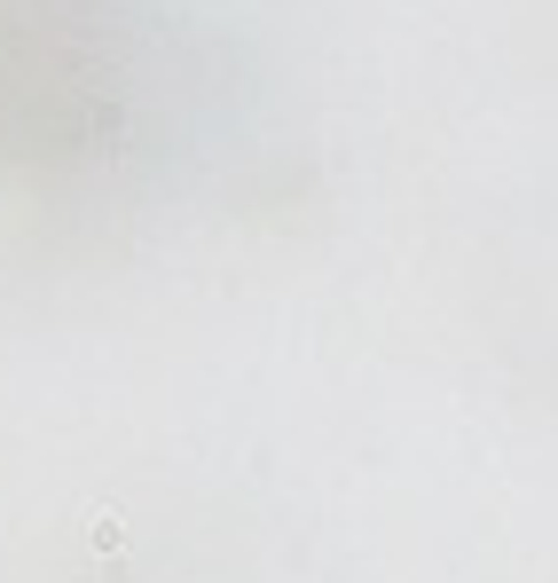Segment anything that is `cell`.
<instances>
[{"label":"cell","instance_id":"obj_1","mask_svg":"<svg viewBox=\"0 0 558 583\" xmlns=\"http://www.w3.org/2000/svg\"><path fill=\"white\" fill-rule=\"evenodd\" d=\"M87 544H95V552H119V544H126V521L95 513V529H87Z\"/></svg>","mask_w":558,"mask_h":583}]
</instances>
